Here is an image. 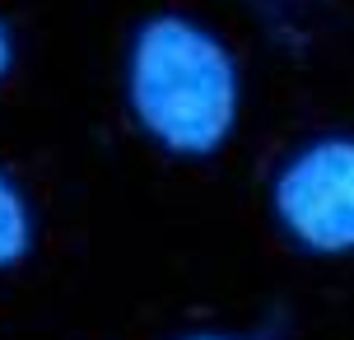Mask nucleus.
<instances>
[{"label": "nucleus", "mask_w": 354, "mask_h": 340, "mask_svg": "<svg viewBox=\"0 0 354 340\" xmlns=\"http://www.w3.org/2000/svg\"><path fill=\"white\" fill-rule=\"evenodd\" d=\"M126 103L159 149L177 159H210L238 122V66L196 19L154 15L131 37Z\"/></svg>", "instance_id": "f257e3e1"}, {"label": "nucleus", "mask_w": 354, "mask_h": 340, "mask_svg": "<svg viewBox=\"0 0 354 340\" xmlns=\"http://www.w3.org/2000/svg\"><path fill=\"white\" fill-rule=\"evenodd\" d=\"M280 229L317 256L354 252V135H317L289 154L270 191Z\"/></svg>", "instance_id": "f03ea898"}, {"label": "nucleus", "mask_w": 354, "mask_h": 340, "mask_svg": "<svg viewBox=\"0 0 354 340\" xmlns=\"http://www.w3.org/2000/svg\"><path fill=\"white\" fill-rule=\"evenodd\" d=\"M33 247V205L0 168V270H15Z\"/></svg>", "instance_id": "7ed1b4c3"}, {"label": "nucleus", "mask_w": 354, "mask_h": 340, "mask_svg": "<svg viewBox=\"0 0 354 340\" xmlns=\"http://www.w3.org/2000/svg\"><path fill=\"white\" fill-rule=\"evenodd\" d=\"M10 66H15V37L5 28V19H0V79L10 75Z\"/></svg>", "instance_id": "20e7f679"}, {"label": "nucleus", "mask_w": 354, "mask_h": 340, "mask_svg": "<svg viewBox=\"0 0 354 340\" xmlns=\"http://www.w3.org/2000/svg\"><path fill=\"white\" fill-rule=\"evenodd\" d=\"M182 340H233V336H182Z\"/></svg>", "instance_id": "39448f33"}]
</instances>
